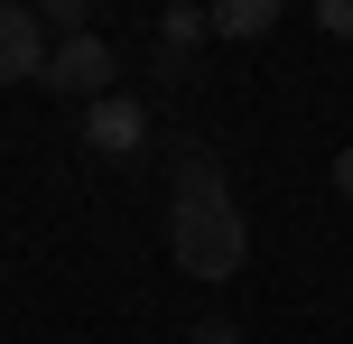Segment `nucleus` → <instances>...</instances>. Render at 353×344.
Listing matches in <instances>:
<instances>
[{
	"mask_svg": "<svg viewBox=\"0 0 353 344\" xmlns=\"http://www.w3.org/2000/svg\"><path fill=\"white\" fill-rule=\"evenodd\" d=\"M168 252H176L186 279H232V270L251 261V223H242L232 177H223V159H214L205 140L176 159V186H168Z\"/></svg>",
	"mask_w": 353,
	"mask_h": 344,
	"instance_id": "1",
	"label": "nucleus"
},
{
	"mask_svg": "<svg viewBox=\"0 0 353 344\" xmlns=\"http://www.w3.org/2000/svg\"><path fill=\"white\" fill-rule=\"evenodd\" d=\"M112 74H121V56H112V37H103V28H93V37H65V47H47V74H37V84H47V93H65V103H103V93H121Z\"/></svg>",
	"mask_w": 353,
	"mask_h": 344,
	"instance_id": "2",
	"label": "nucleus"
},
{
	"mask_svg": "<svg viewBox=\"0 0 353 344\" xmlns=\"http://www.w3.org/2000/svg\"><path fill=\"white\" fill-rule=\"evenodd\" d=\"M84 140L103 149V159L140 168V159H149V103H140V93H103V103H84Z\"/></svg>",
	"mask_w": 353,
	"mask_h": 344,
	"instance_id": "3",
	"label": "nucleus"
},
{
	"mask_svg": "<svg viewBox=\"0 0 353 344\" xmlns=\"http://www.w3.org/2000/svg\"><path fill=\"white\" fill-rule=\"evenodd\" d=\"M37 74H47V28H37V10L0 0V84H37Z\"/></svg>",
	"mask_w": 353,
	"mask_h": 344,
	"instance_id": "4",
	"label": "nucleus"
},
{
	"mask_svg": "<svg viewBox=\"0 0 353 344\" xmlns=\"http://www.w3.org/2000/svg\"><path fill=\"white\" fill-rule=\"evenodd\" d=\"M279 28V0H223V10H205V37H270Z\"/></svg>",
	"mask_w": 353,
	"mask_h": 344,
	"instance_id": "5",
	"label": "nucleus"
},
{
	"mask_svg": "<svg viewBox=\"0 0 353 344\" xmlns=\"http://www.w3.org/2000/svg\"><path fill=\"white\" fill-rule=\"evenodd\" d=\"M205 37V10H168V47H195Z\"/></svg>",
	"mask_w": 353,
	"mask_h": 344,
	"instance_id": "6",
	"label": "nucleus"
},
{
	"mask_svg": "<svg viewBox=\"0 0 353 344\" xmlns=\"http://www.w3.org/2000/svg\"><path fill=\"white\" fill-rule=\"evenodd\" d=\"M186 344H242V326H232V316H205V326H195Z\"/></svg>",
	"mask_w": 353,
	"mask_h": 344,
	"instance_id": "7",
	"label": "nucleus"
},
{
	"mask_svg": "<svg viewBox=\"0 0 353 344\" xmlns=\"http://www.w3.org/2000/svg\"><path fill=\"white\" fill-rule=\"evenodd\" d=\"M316 19H325V28H335V37H353V0H325Z\"/></svg>",
	"mask_w": 353,
	"mask_h": 344,
	"instance_id": "8",
	"label": "nucleus"
},
{
	"mask_svg": "<svg viewBox=\"0 0 353 344\" xmlns=\"http://www.w3.org/2000/svg\"><path fill=\"white\" fill-rule=\"evenodd\" d=\"M335 196L353 205V149H335Z\"/></svg>",
	"mask_w": 353,
	"mask_h": 344,
	"instance_id": "9",
	"label": "nucleus"
},
{
	"mask_svg": "<svg viewBox=\"0 0 353 344\" xmlns=\"http://www.w3.org/2000/svg\"><path fill=\"white\" fill-rule=\"evenodd\" d=\"M74 344H84V335H74Z\"/></svg>",
	"mask_w": 353,
	"mask_h": 344,
	"instance_id": "10",
	"label": "nucleus"
}]
</instances>
